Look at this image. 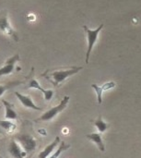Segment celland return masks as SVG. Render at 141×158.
Here are the masks:
<instances>
[{"instance_id": "6da1fadb", "label": "cell", "mask_w": 141, "mask_h": 158, "mask_svg": "<svg viewBox=\"0 0 141 158\" xmlns=\"http://www.w3.org/2000/svg\"><path fill=\"white\" fill-rule=\"evenodd\" d=\"M82 69H83L82 67H69V68H63V69H50L42 73V76L44 77L54 86L56 87L60 83L64 82L67 78L77 74Z\"/></svg>"}, {"instance_id": "7a4b0ae2", "label": "cell", "mask_w": 141, "mask_h": 158, "mask_svg": "<svg viewBox=\"0 0 141 158\" xmlns=\"http://www.w3.org/2000/svg\"><path fill=\"white\" fill-rule=\"evenodd\" d=\"M103 28V24H101L98 28H96L95 30H91L89 29L86 25L83 26L84 31L87 33V41H88V48H87V52H86V63L88 64L90 61V57H91V51L99 38V33L101 32L102 29Z\"/></svg>"}, {"instance_id": "3957f363", "label": "cell", "mask_w": 141, "mask_h": 158, "mask_svg": "<svg viewBox=\"0 0 141 158\" xmlns=\"http://www.w3.org/2000/svg\"><path fill=\"white\" fill-rule=\"evenodd\" d=\"M68 102H69V97L66 95V96L62 99V101L59 103L58 106H54V107H52L51 109H49L48 111H46L45 113H43V114H42L39 118H37L35 121H50V120H52L53 118H54L60 112H62V111L66 107Z\"/></svg>"}, {"instance_id": "277c9868", "label": "cell", "mask_w": 141, "mask_h": 158, "mask_svg": "<svg viewBox=\"0 0 141 158\" xmlns=\"http://www.w3.org/2000/svg\"><path fill=\"white\" fill-rule=\"evenodd\" d=\"M14 140L21 146L26 154L31 153L36 148L35 139L29 134H18L14 137Z\"/></svg>"}, {"instance_id": "5b68a950", "label": "cell", "mask_w": 141, "mask_h": 158, "mask_svg": "<svg viewBox=\"0 0 141 158\" xmlns=\"http://www.w3.org/2000/svg\"><path fill=\"white\" fill-rule=\"evenodd\" d=\"M0 31L4 34L11 37L14 41H16V42L18 41V34H17L16 31L12 28V26L8 20L7 14L5 11L0 13Z\"/></svg>"}, {"instance_id": "8992f818", "label": "cell", "mask_w": 141, "mask_h": 158, "mask_svg": "<svg viewBox=\"0 0 141 158\" xmlns=\"http://www.w3.org/2000/svg\"><path fill=\"white\" fill-rule=\"evenodd\" d=\"M18 60H19V56H18V54H16V55H14L13 56L9 57V58L6 61L5 65H4L3 67L0 68V77L11 74V73L14 71L15 64H16Z\"/></svg>"}, {"instance_id": "52a82bcc", "label": "cell", "mask_w": 141, "mask_h": 158, "mask_svg": "<svg viewBox=\"0 0 141 158\" xmlns=\"http://www.w3.org/2000/svg\"><path fill=\"white\" fill-rule=\"evenodd\" d=\"M28 88H33V89H37V90L41 91V92L42 93V94H43V96H44V99H45L46 101H50V100L52 99L53 95H54V91H53V90H45V89H43V88L39 84V82H38L35 79H33V78L30 79V80L29 81Z\"/></svg>"}, {"instance_id": "ba28073f", "label": "cell", "mask_w": 141, "mask_h": 158, "mask_svg": "<svg viewBox=\"0 0 141 158\" xmlns=\"http://www.w3.org/2000/svg\"><path fill=\"white\" fill-rule=\"evenodd\" d=\"M8 151H9V154L15 158H24L27 155L24 152V150L21 148V146L14 139L11 140L10 145L8 147Z\"/></svg>"}, {"instance_id": "9c48e42d", "label": "cell", "mask_w": 141, "mask_h": 158, "mask_svg": "<svg viewBox=\"0 0 141 158\" xmlns=\"http://www.w3.org/2000/svg\"><path fill=\"white\" fill-rule=\"evenodd\" d=\"M15 95L17 96V98L18 99V101L22 104L23 106H25L27 108H31V109H34V110H42L41 107L37 106L33 103V101H32V99L30 97H29L27 95H24V94H19L18 92L15 93Z\"/></svg>"}, {"instance_id": "30bf717a", "label": "cell", "mask_w": 141, "mask_h": 158, "mask_svg": "<svg viewBox=\"0 0 141 158\" xmlns=\"http://www.w3.org/2000/svg\"><path fill=\"white\" fill-rule=\"evenodd\" d=\"M60 143V138L57 136L49 145H47L38 156V158H48L52 154L53 152L56 149V147L59 145Z\"/></svg>"}, {"instance_id": "8fae6325", "label": "cell", "mask_w": 141, "mask_h": 158, "mask_svg": "<svg viewBox=\"0 0 141 158\" xmlns=\"http://www.w3.org/2000/svg\"><path fill=\"white\" fill-rule=\"evenodd\" d=\"M86 138L89 139L90 141H91L92 143H94L97 145V147H98L102 152H104L105 147H104V143H103V142L101 133L94 132V133L87 134V135H86Z\"/></svg>"}, {"instance_id": "7c38bea8", "label": "cell", "mask_w": 141, "mask_h": 158, "mask_svg": "<svg viewBox=\"0 0 141 158\" xmlns=\"http://www.w3.org/2000/svg\"><path fill=\"white\" fill-rule=\"evenodd\" d=\"M2 102H3V105L5 106V110H6V113H5L6 119H7V120H15V119H17L18 115H17L16 111L13 109L12 105H10L6 100H2Z\"/></svg>"}, {"instance_id": "4fadbf2b", "label": "cell", "mask_w": 141, "mask_h": 158, "mask_svg": "<svg viewBox=\"0 0 141 158\" xmlns=\"http://www.w3.org/2000/svg\"><path fill=\"white\" fill-rule=\"evenodd\" d=\"M17 126L15 123L12 121H7V120H0V129L2 131H4L6 133H13L16 130Z\"/></svg>"}, {"instance_id": "5bb4252c", "label": "cell", "mask_w": 141, "mask_h": 158, "mask_svg": "<svg viewBox=\"0 0 141 158\" xmlns=\"http://www.w3.org/2000/svg\"><path fill=\"white\" fill-rule=\"evenodd\" d=\"M69 148H70V144H66L65 142H60L59 145L56 147V149L53 152V154L48 158H58L64 151H66Z\"/></svg>"}, {"instance_id": "9a60e30c", "label": "cell", "mask_w": 141, "mask_h": 158, "mask_svg": "<svg viewBox=\"0 0 141 158\" xmlns=\"http://www.w3.org/2000/svg\"><path fill=\"white\" fill-rule=\"evenodd\" d=\"M93 124H94V126L97 128V130L99 131V132H100V133L104 132V131L109 128V124H108V123H106L105 121H103L102 115H100V116H99V118L93 121Z\"/></svg>"}, {"instance_id": "2e32d148", "label": "cell", "mask_w": 141, "mask_h": 158, "mask_svg": "<svg viewBox=\"0 0 141 158\" xmlns=\"http://www.w3.org/2000/svg\"><path fill=\"white\" fill-rule=\"evenodd\" d=\"M22 83V81H9V82H7V83H5V84H2V85H0V97L3 95V94L5 93V92H6L7 90H10L11 88H13V87H15V86H18V85H19V84H21Z\"/></svg>"}, {"instance_id": "e0dca14e", "label": "cell", "mask_w": 141, "mask_h": 158, "mask_svg": "<svg viewBox=\"0 0 141 158\" xmlns=\"http://www.w3.org/2000/svg\"><path fill=\"white\" fill-rule=\"evenodd\" d=\"M92 88L95 90L96 92V94H97V99H98V103L101 105L102 102H103V91L102 89L101 86L97 85V84H92Z\"/></svg>"}, {"instance_id": "ac0fdd59", "label": "cell", "mask_w": 141, "mask_h": 158, "mask_svg": "<svg viewBox=\"0 0 141 158\" xmlns=\"http://www.w3.org/2000/svg\"><path fill=\"white\" fill-rule=\"evenodd\" d=\"M0 109H1V106H0Z\"/></svg>"}]
</instances>
